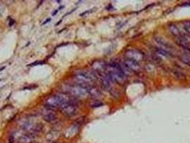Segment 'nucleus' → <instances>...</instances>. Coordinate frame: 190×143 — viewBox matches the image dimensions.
<instances>
[{"mask_svg":"<svg viewBox=\"0 0 190 143\" xmlns=\"http://www.w3.org/2000/svg\"><path fill=\"white\" fill-rule=\"evenodd\" d=\"M59 11H60V9H56V10H54L53 12H52V16H55L56 14L58 13L59 12Z\"/></svg>","mask_w":190,"mask_h":143,"instance_id":"25","label":"nucleus"},{"mask_svg":"<svg viewBox=\"0 0 190 143\" xmlns=\"http://www.w3.org/2000/svg\"><path fill=\"white\" fill-rule=\"evenodd\" d=\"M153 48H154L153 50H154L155 52L159 54V55H161L164 57H172V56L171 52L165 50V49H164V48H162V47H153Z\"/></svg>","mask_w":190,"mask_h":143,"instance_id":"12","label":"nucleus"},{"mask_svg":"<svg viewBox=\"0 0 190 143\" xmlns=\"http://www.w3.org/2000/svg\"><path fill=\"white\" fill-rule=\"evenodd\" d=\"M92 68L95 71V72L100 76L102 75L107 72V65L104 62L100 60L94 62L92 64Z\"/></svg>","mask_w":190,"mask_h":143,"instance_id":"6","label":"nucleus"},{"mask_svg":"<svg viewBox=\"0 0 190 143\" xmlns=\"http://www.w3.org/2000/svg\"><path fill=\"white\" fill-rule=\"evenodd\" d=\"M169 29L170 32H171V33L173 34V35L176 36L177 38L181 37L183 36V34H182L179 29L177 27V26L175 25L174 24H170L169 25Z\"/></svg>","mask_w":190,"mask_h":143,"instance_id":"11","label":"nucleus"},{"mask_svg":"<svg viewBox=\"0 0 190 143\" xmlns=\"http://www.w3.org/2000/svg\"><path fill=\"white\" fill-rule=\"evenodd\" d=\"M22 128H23V130H25V131L32 135L34 133L40 131L41 128H42V125L41 124H39V123L27 122L24 123L23 125H22Z\"/></svg>","mask_w":190,"mask_h":143,"instance_id":"5","label":"nucleus"},{"mask_svg":"<svg viewBox=\"0 0 190 143\" xmlns=\"http://www.w3.org/2000/svg\"><path fill=\"white\" fill-rule=\"evenodd\" d=\"M14 23H15V21H14V19H10V21H9V27H12Z\"/></svg>","mask_w":190,"mask_h":143,"instance_id":"23","label":"nucleus"},{"mask_svg":"<svg viewBox=\"0 0 190 143\" xmlns=\"http://www.w3.org/2000/svg\"><path fill=\"white\" fill-rule=\"evenodd\" d=\"M46 108V107H45ZM43 120L47 122H54L56 120V116L52 112V110L46 108L42 113Z\"/></svg>","mask_w":190,"mask_h":143,"instance_id":"9","label":"nucleus"},{"mask_svg":"<svg viewBox=\"0 0 190 143\" xmlns=\"http://www.w3.org/2000/svg\"><path fill=\"white\" fill-rule=\"evenodd\" d=\"M87 90H88V93L90 94V95L94 97L98 98V97H101V95H102V94H101L100 91L97 88H96L95 87H92V86H90V87L88 88Z\"/></svg>","mask_w":190,"mask_h":143,"instance_id":"13","label":"nucleus"},{"mask_svg":"<svg viewBox=\"0 0 190 143\" xmlns=\"http://www.w3.org/2000/svg\"><path fill=\"white\" fill-rule=\"evenodd\" d=\"M182 6H190V2H185L183 4H182Z\"/></svg>","mask_w":190,"mask_h":143,"instance_id":"26","label":"nucleus"},{"mask_svg":"<svg viewBox=\"0 0 190 143\" xmlns=\"http://www.w3.org/2000/svg\"><path fill=\"white\" fill-rule=\"evenodd\" d=\"M103 105V104L102 103H101V102H96V103H94V104H92V107H101V106H102Z\"/></svg>","mask_w":190,"mask_h":143,"instance_id":"21","label":"nucleus"},{"mask_svg":"<svg viewBox=\"0 0 190 143\" xmlns=\"http://www.w3.org/2000/svg\"><path fill=\"white\" fill-rule=\"evenodd\" d=\"M124 66L129 71L135 72L139 71L140 69H141L139 63L133 60H127V59H125V60L124 61Z\"/></svg>","mask_w":190,"mask_h":143,"instance_id":"8","label":"nucleus"},{"mask_svg":"<svg viewBox=\"0 0 190 143\" xmlns=\"http://www.w3.org/2000/svg\"><path fill=\"white\" fill-rule=\"evenodd\" d=\"M125 57L127 60L140 62L144 59V54L142 52L136 50H129L125 52Z\"/></svg>","mask_w":190,"mask_h":143,"instance_id":"3","label":"nucleus"},{"mask_svg":"<svg viewBox=\"0 0 190 143\" xmlns=\"http://www.w3.org/2000/svg\"><path fill=\"white\" fill-rule=\"evenodd\" d=\"M176 42L179 46L183 48L184 50H186L187 54L190 55V43L186 37H184V36L178 37Z\"/></svg>","mask_w":190,"mask_h":143,"instance_id":"10","label":"nucleus"},{"mask_svg":"<svg viewBox=\"0 0 190 143\" xmlns=\"http://www.w3.org/2000/svg\"><path fill=\"white\" fill-rule=\"evenodd\" d=\"M3 12H4V7L1 3H0V14H2V13Z\"/></svg>","mask_w":190,"mask_h":143,"instance_id":"24","label":"nucleus"},{"mask_svg":"<svg viewBox=\"0 0 190 143\" xmlns=\"http://www.w3.org/2000/svg\"><path fill=\"white\" fill-rule=\"evenodd\" d=\"M1 81H2V79H1V80H0V82H1Z\"/></svg>","mask_w":190,"mask_h":143,"instance_id":"29","label":"nucleus"},{"mask_svg":"<svg viewBox=\"0 0 190 143\" xmlns=\"http://www.w3.org/2000/svg\"><path fill=\"white\" fill-rule=\"evenodd\" d=\"M51 18H48L47 19H46V20L43 22V23H42V24H41V25H44V24H46L49 23V22H51Z\"/></svg>","mask_w":190,"mask_h":143,"instance_id":"22","label":"nucleus"},{"mask_svg":"<svg viewBox=\"0 0 190 143\" xmlns=\"http://www.w3.org/2000/svg\"><path fill=\"white\" fill-rule=\"evenodd\" d=\"M44 63H45V62H43V61H36V62H33V63L29 64V65H27V66L33 67V66H37V65H42V64H44Z\"/></svg>","mask_w":190,"mask_h":143,"instance_id":"18","label":"nucleus"},{"mask_svg":"<svg viewBox=\"0 0 190 143\" xmlns=\"http://www.w3.org/2000/svg\"><path fill=\"white\" fill-rule=\"evenodd\" d=\"M183 26H184V29H185V31H186L190 35V21L184 22Z\"/></svg>","mask_w":190,"mask_h":143,"instance_id":"17","label":"nucleus"},{"mask_svg":"<svg viewBox=\"0 0 190 143\" xmlns=\"http://www.w3.org/2000/svg\"><path fill=\"white\" fill-rule=\"evenodd\" d=\"M63 104L64 102H62V100L60 99V97H59L57 94H56V95L51 96V97H49L46 100L44 107L47 108V109L54 110H55L56 108H60L61 106Z\"/></svg>","mask_w":190,"mask_h":143,"instance_id":"2","label":"nucleus"},{"mask_svg":"<svg viewBox=\"0 0 190 143\" xmlns=\"http://www.w3.org/2000/svg\"><path fill=\"white\" fill-rule=\"evenodd\" d=\"M174 73L176 77L179 79V80H184L185 75L182 74L180 71H174Z\"/></svg>","mask_w":190,"mask_h":143,"instance_id":"16","label":"nucleus"},{"mask_svg":"<svg viewBox=\"0 0 190 143\" xmlns=\"http://www.w3.org/2000/svg\"><path fill=\"white\" fill-rule=\"evenodd\" d=\"M65 90L66 92L76 97H85L89 94L87 89L76 83L75 85H66L65 87Z\"/></svg>","mask_w":190,"mask_h":143,"instance_id":"1","label":"nucleus"},{"mask_svg":"<svg viewBox=\"0 0 190 143\" xmlns=\"http://www.w3.org/2000/svg\"><path fill=\"white\" fill-rule=\"evenodd\" d=\"M179 60H181L182 62L186 64V65L190 66V55L188 54H182L179 56Z\"/></svg>","mask_w":190,"mask_h":143,"instance_id":"15","label":"nucleus"},{"mask_svg":"<svg viewBox=\"0 0 190 143\" xmlns=\"http://www.w3.org/2000/svg\"><path fill=\"white\" fill-rule=\"evenodd\" d=\"M4 69H5V67H2L1 69H0V72H1L2 70H3Z\"/></svg>","mask_w":190,"mask_h":143,"instance_id":"27","label":"nucleus"},{"mask_svg":"<svg viewBox=\"0 0 190 143\" xmlns=\"http://www.w3.org/2000/svg\"><path fill=\"white\" fill-rule=\"evenodd\" d=\"M94 11H95V9H89V10H87V11L82 12V13H81L80 14V15L81 17H82L84 15H85V14H90V13H92V12H93Z\"/></svg>","mask_w":190,"mask_h":143,"instance_id":"19","label":"nucleus"},{"mask_svg":"<svg viewBox=\"0 0 190 143\" xmlns=\"http://www.w3.org/2000/svg\"><path fill=\"white\" fill-rule=\"evenodd\" d=\"M154 39L155 42L161 46L162 48H164V49H165V50H168L169 52H170V50H174V47L172 45L171 43H169L168 41H167L166 39L163 38L162 37L155 36Z\"/></svg>","mask_w":190,"mask_h":143,"instance_id":"7","label":"nucleus"},{"mask_svg":"<svg viewBox=\"0 0 190 143\" xmlns=\"http://www.w3.org/2000/svg\"><path fill=\"white\" fill-rule=\"evenodd\" d=\"M61 112H63L67 117H72L75 115L77 111L76 104L74 103H65L60 107Z\"/></svg>","mask_w":190,"mask_h":143,"instance_id":"4","label":"nucleus"},{"mask_svg":"<svg viewBox=\"0 0 190 143\" xmlns=\"http://www.w3.org/2000/svg\"><path fill=\"white\" fill-rule=\"evenodd\" d=\"M48 143H56V142H52V141H50V142H49Z\"/></svg>","mask_w":190,"mask_h":143,"instance_id":"28","label":"nucleus"},{"mask_svg":"<svg viewBox=\"0 0 190 143\" xmlns=\"http://www.w3.org/2000/svg\"><path fill=\"white\" fill-rule=\"evenodd\" d=\"M34 137L32 135V134L29 135H26L22 136L20 140H19V142L21 143H32L34 140Z\"/></svg>","mask_w":190,"mask_h":143,"instance_id":"14","label":"nucleus"},{"mask_svg":"<svg viewBox=\"0 0 190 143\" xmlns=\"http://www.w3.org/2000/svg\"><path fill=\"white\" fill-rule=\"evenodd\" d=\"M15 141V138H14V135L13 134H12L9 137V143H14Z\"/></svg>","mask_w":190,"mask_h":143,"instance_id":"20","label":"nucleus"}]
</instances>
